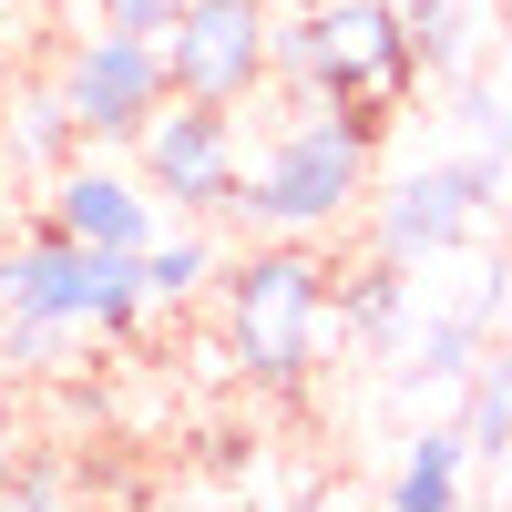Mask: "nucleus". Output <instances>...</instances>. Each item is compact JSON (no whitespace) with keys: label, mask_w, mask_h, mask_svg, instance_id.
I'll return each mask as SVG.
<instances>
[{"label":"nucleus","mask_w":512,"mask_h":512,"mask_svg":"<svg viewBox=\"0 0 512 512\" xmlns=\"http://www.w3.org/2000/svg\"><path fill=\"white\" fill-rule=\"evenodd\" d=\"M144 185L175 205V216H226L236 175H246V144H236V103H205V93H164V113L134 134Z\"/></svg>","instance_id":"7"},{"label":"nucleus","mask_w":512,"mask_h":512,"mask_svg":"<svg viewBox=\"0 0 512 512\" xmlns=\"http://www.w3.org/2000/svg\"><path fill=\"white\" fill-rule=\"evenodd\" d=\"M277 82L287 93L359 103V113L390 123L420 82L410 11L400 0H297V11H277Z\"/></svg>","instance_id":"3"},{"label":"nucleus","mask_w":512,"mask_h":512,"mask_svg":"<svg viewBox=\"0 0 512 512\" xmlns=\"http://www.w3.org/2000/svg\"><path fill=\"white\" fill-rule=\"evenodd\" d=\"M472 492V441H461V420H431V431H410L400 472H390V502L400 512H441Z\"/></svg>","instance_id":"14"},{"label":"nucleus","mask_w":512,"mask_h":512,"mask_svg":"<svg viewBox=\"0 0 512 512\" xmlns=\"http://www.w3.org/2000/svg\"><path fill=\"white\" fill-rule=\"evenodd\" d=\"M492 205H502V164H482V154L410 164V175L369 185V246L400 256V267H420V256H451Z\"/></svg>","instance_id":"6"},{"label":"nucleus","mask_w":512,"mask_h":512,"mask_svg":"<svg viewBox=\"0 0 512 512\" xmlns=\"http://www.w3.org/2000/svg\"><path fill=\"white\" fill-rule=\"evenodd\" d=\"M400 11H410V52H420V72H461V62H472L482 0H400Z\"/></svg>","instance_id":"16"},{"label":"nucleus","mask_w":512,"mask_h":512,"mask_svg":"<svg viewBox=\"0 0 512 512\" xmlns=\"http://www.w3.org/2000/svg\"><path fill=\"white\" fill-rule=\"evenodd\" d=\"M11 461H21V431H11V420H0V482H11Z\"/></svg>","instance_id":"20"},{"label":"nucleus","mask_w":512,"mask_h":512,"mask_svg":"<svg viewBox=\"0 0 512 512\" xmlns=\"http://www.w3.org/2000/svg\"><path fill=\"white\" fill-rule=\"evenodd\" d=\"M492 297H502V287H482L472 308H431V318L410 308V328H400V379H410V390H461V379L482 369V318H492Z\"/></svg>","instance_id":"10"},{"label":"nucleus","mask_w":512,"mask_h":512,"mask_svg":"<svg viewBox=\"0 0 512 512\" xmlns=\"http://www.w3.org/2000/svg\"><path fill=\"white\" fill-rule=\"evenodd\" d=\"M461 441H472L482 461L512 451V349H482V369L461 379Z\"/></svg>","instance_id":"15"},{"label":"nucleus","mask_w":512,"mask_h":512,"mask_svg":"<svg viewBox=\"0 0 512 512\" xmlns=\"http://www.w3.org/2000/svg\"><path fill=\"white\" fill-rule=\"evenodd\" d=\"M52 82H62L72 123H82V144H113V154H134V134L164 113V93H175V72H164V41L113 31V21L72 31V41H62V62H52Z\"/></svg>","instance_id":"5"},{"label":"nucleus","mask_w":512,"mask_h":512,"mask_svg":"<svg viewBox=\"0 0 512 512\" xmlns=\"http://www.w3.org/2000/svg\"><path fill=\"white\" fill-rule=\"evenodd\" d=\"M0 318H41L72 338L144 328V267L123 246H82L62 226H41L21 246H0Z\"/></svg>","instance_id":"4"},{"label":"nucleus","mask_w":512,"mask_h":512,"mask_svg":"<svg viewBox=\"0 0 512 512\" xmlns=\"http://www.w3.org/2000/svg\"><path fill=\"white\" fill-rule=\"evenodd\" d=\"M461 154H482V164H512V103L502 93H461Z\"/></svg>","instance_id":"17"},{"label":"nucleus","mask_w":512,"mask_h":512,"mask_svg":"<svg viewBox=\"0 0 512 512\" xmlns=\"http://www.w3.org/2000/svg\"><path fill=\"white\" fill-rule=\"evenodd\" d=\"M216 318L226 349L256 390H297L328 349V267L308 236H256L246 256L216 267Z\"/></svg>","instance_id":"2"},{"label":"nucleus","mask_w":512,"mask_h":512,"mask_svg":"<svg viewBox=\"0 0 512 512\" xmlns=\"http://www.w3.org/2000/svg\"><path fill=\"white\" fill-rule=\"evenodd\" d=\"M41 226H62L82 246H123V256H144L154 226H164V195L144 185V164H113V144H82L52 195H41Z\"/></svg>","instance_id":"9"},{"label":"nucleus","mask_w":512,"mask_h":512,"mask_svg":"<svg viewBox=\"0 0 512 512\" xmlns=\"http://www.w3.org/2000/svg\"><path fill=\"white\" fill-rule=\"evenodd\" d=\"M21 82V31H11V11H0V93Z\"/></svg>","instance_id":"19"},{"label":"nucleus","mask_w":512,"mask_h":512,"mask_svg":"<svg viewBox=\"0 0 512 512\" xmlns=\"http://www.w3.org/2000/svg\"><path fill=\"white\" fill-rule=\"evenodd\" d=\"M369 185H379V113L297 93V113L246 154L226 216L246 236H328V226L369 216Z\"/></svg>","instance_id":"1"},{"label":"nucleus","mask_w":512,"mask_h":512,"mask_svg":"<svg viewBox=\"0 0 512 512\" xmlns=\"http://www.w3.org/2000/svg\"><path fill=\"white\" fill-rule=\"evenodd\" d=\"M0 11H11V21H21V11H41V0H0Z\"/></svg>","instance_id":"21"},{"label":"nucleus","mask_w":512,"mask_h":512,"mask_svg":"<svg viewBox=\"0 0 512 512\" xmlns=\"http://www.w3.org/2000/svg\"><path fill=\"white\" fill-rule=\"evenodd\" d=\"M134 267H144V318H175V308H195V297L216 287L226 246L205 236V216H175V226H154V246L134 256Z\"/></svg>","instance_id":"13"},{"label":"nucleus","mask_w":512,"mask_h":512,"mask_svg":"<svg viewBox=\"0 0 512 512\" xmlns=\"http://www.w3.org/2000/svg\"><path fill=\"white\" fill-rule=\"evenodd\" d=\"M0 154H11V175H41V185L82 154V123L62 103V82H11L0 93Z\"/></svg>","instance_id":"11"},{"label":"nucleus","mask_w":512,"mask_h":512,"mask_svg":"<svg viewBox=\"0 0 512 512\" xmlns=\"http://www.w3.org/2000/svg\"><path fill=\"white\" fill-rule=\"evenodd\" d=\"M72 482L52 472V461H11V482H0V502H62Z\"/></svg>","instance_id":"18"},{"label":"nucleus","mask_w":512,"mask_h":512,"mask_svg":"<svg viewBox=\"0 0 512 512\" xmlns=\"http://www.w3.org/2000/svg\"><path fill=\"white\" fill-rule=\"evenodd\" d=\"M164 72L175 93L205 103H246L277 82V0H185L164 31Z\"/></svg>","instance_id":"8"},{"label":"nucleus","mask_w":512,"mask_h":512,"mask_svg":"<svg viewBox=\"0 0 512 512\" xmlns=\"http://www.w3.org/2000/svg\"><path fill=\"white\" fill-rule=\"evenodd\" d=\"M328 328L349 338V349L390 359L400 328H410V267H400V256H369V267H349V277L328 287Z\"/></svg>","instance_id":"12"}]
</instances>
